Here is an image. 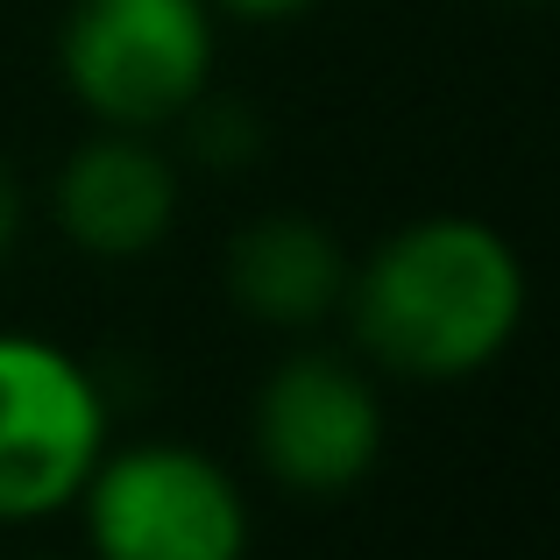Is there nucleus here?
<instances>
[{
    "label": "nucleus",
    "mask_w": 560,
    "mask_h": 560,
    "mask_svg": "<svg viewBox=\"0 0 560 560\" xmlns=\"http://www.w3.org/2000/svg\"><path fill=\"white\" fill-rule=\"evenodd\" d=\"M355 341L397 376H476L511 348L525 319L518 248L468 213L397 228L362 270H348Z\"/></svg>",
    "instance_id": "1"
},
{
    "label": "nucleus",
    "mask_w": 560,
    "mask_h": 560,
    "mask_svg": "<svg viewBox=\"0 0 560 560\" xmlns=\"http://www.w3.org/2000/svg\"><path fill=\"white\" fill-rule=\"evenodd\" d=\"M57 65L85 114L150 136L199 107L213 79V14L206 0H71Z\"/></svg>",
    "instance_id": "2"
},
{
    "label": "nucleus",
    "mask_w": 560,
    "mask_h": 560,
    "mask_svg": "<svg viewBox=\"0 0 560 560\" xmlns=\"http://www.w3.org/2000/svg\"><path fill=\"white\" fill-rule=\"evenodd\" d=\"M85 533L100 560H242L248 504L234 476L199 447L150 440V447L100 454L85 476Z\"/></svg>",
    "instance_id": "3"
},
{
    "label": "nucleus",
    "mask_w": 560,
    "mask_h": 560,
    "mask_svg": "<svg viewBox=\"0 0 560 560\" xmlns=\"http://www.w3.org/2000/svg\"><path fill=\"white\" fill-rule=\"evenodd\" d=\"M107 454L100 383L36 334H0V525L71 504Z\"/></svg>",
    "instance_id": "4"
},
{
    "label": "nucleus",
    "mask_w": 560,
    "mask_h": 560,
    "mask_svg": "<svg viewBox=\"0 0 560 560\" xmlns=\"http://www.w3.org/2000/svg\"><path fill=\"white\" fill-rule=\"evenodd\" d=\"M256 447L284 490L334 497L355 490L383 454L376 383L341 355H291L262 376L256 397Z\"/></svg>",
    "instance_id": "5"
},
{
    "label": "nucleus",
    "mask_w": 560,
    "mask_h": 560,
    "mask_svg": "<svg viewBox=\"0 0 560 560\" xmlns=\"http://www.w3.org/2000/svg\"><path fill=\"white\" fill-rule=\"evenodd\" d=\"M178 213V178L142 142V128H107L79 142L57 171V228L85 256H142L171 234Z\"/></svg>",
    "instance_id": "6"
},
{
    "label": "nucleus",
    "mask_w": 560,
    "mask_h": 560,
    "mask_svg": "<svg viewBox=\"0 0 560 560\" xmlns=\"http://www.w3.org/2000/svg\"><path fill=\"white\" fill-rule=\"evenodd\" d=\"M228 291L262 327H313L348 299V256L319 220L262 213L228 248Z\"/></svg>",
    "instance_id": "7"
},
{
    "label": "nucleus",
    "mask_w": 560,
    "mask_h": 560,
    "mask_svg": "<svg viewBox=\"0 0 560 560\" xmlns=\"http://www.w3.org/2000/svg\"><path fill=\"white\" fill-rule=\"evenodd\" d=\"M14 228H22V191H14L8 164H0V256L14 248Z\"/></svg>",
    "instance_id": "8"
},
{
    "label": "nucleus",
    "mask_w": 560,
    "mask_h": 560,
    "mask_svg": "<svg viewBox=\"0 0 560 560\" xmlns=\"http://www.w3.org/2000/svg\"><path fill=\"white\" fill-rule=\"evenodd\" d=\"M234 14H291V8H313V0H220Z\"/></svg>",
    "instance_id": "9"
},
{
    "label": "nucleus",
    "mask_w": 560,
    "mask_h": 560,
    "mask_svg": "<svg viewBox=\"0 0 560 560\" xmlns=\"http://www.w3.org/2000/svg\"><path fill=\"white\" fill-rule=\"evenodd\" d=\"M511 8H533V0H511Z\"/></svg>",
    "instance_id": "10"
}]
</instances>
